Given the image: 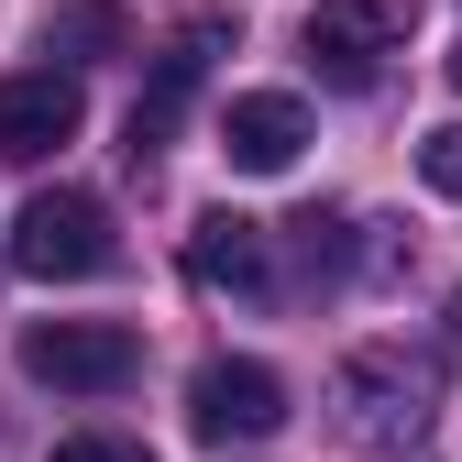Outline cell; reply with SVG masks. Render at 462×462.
<instances>
[{"label":"cell","instance_id":"277c9868","mask_svg":"<svg viewBox=\"0 0 462 462\" xmlns=\"http://www.w3.org/2000/svg\"><path fill=\"white\" fill-rule=\"evenodd\" d=\"M231 44V23L220 12H188L177 33H165V55H154V88L133 99V122H122V154L133 165H154L165 143H177V122H188V99H199V78H209V55Z\"/></svg>","mask_w":462,"mask_h":462},{"label":"cell","instance_id":"4fadbf2b","mask_svg":"<svg viewBox=\"0 0 462 462\" xmlns=\"http://www.w3.org/2000/svg\"><path fill=\"white\" fill-rule=\"evenodd\" d=\"M451 88H462V44H451Z\"/></svg>","mask_w":462,"mask_h":462},{"label":"cell","instance_id":"8fae6325","mask_svg":"<svg viewBox=\"0 0 462 462\" xmlns=\"http://www.w3.org/2000/svg\"><path fill=\"white\" fill-rule=\"evenodd\" d=\"M419 177H430L440 199H462V122H440V133L419 143Z\"/></svg>","mask_w":462,"mask_h":462},{"label":"cell","instance_id":"5b68a950","mask_svg":"<svg viewBox=\"0 0 462 462\" xmlns=\"http://www.w3.org/2000/svg\"><path fill=\"white\" fill-rule=\"evenodd\" d=\"M419 33V0H319L309 12V67L330 88H374V67Z\"/></svg>","mask_w":462,"mask_h":462},{"label":"cell","instance_id":"7a4b0ae2","mask_svg":"<svg viewBox=\"0 0 462 462\" xmlns=\"http://www.w3.org/2000/svg\"><path fill=\"white\" fill-rule=\"evenodd\" d=\"M23 374L55 396H122L143 374V341L122 319H33L23 330Z\"/></svg>","mask_w":462,"mask_h":462},{"label":"cell","instance_id":"6da1fadb","mask_svg":"<svg viewBox=\"0 0 462 462\" xmlns=\"http://www.w3.org/2000/svg\"><path fill=\"white\" fill-rule=\"evenodd\" d=\"M330 408H341V440L353 451H419L430 419H440V353H419V341H364V353L341 364Z\"/></svg>","mask_w":462,"mask_h":462},{"label":"cell","instance_id":"7c38bea8","mask_svg":"<svg viewBox=\"0 0 462 462\" xmlns=\"http://www.w3.org/2000/svg\"><path fill=\"white\" fill-rule=\"evenodd\" d=\"M55 462H154V451L122 440V430H78V440H55Z\"/></svg>","mask_w":462,"mask_h":462},{"label":"cell","instance_id":"8992f818","mask_svg":"<svg viewBox=\"0 0 462 462\" xmlns=\"http://www.w3.org/2000/svg\"><path fill=\"white\" fill-rule=\"evenodd\" d=\"M188 430H199V440H264V430H286L275 364H243V353L199 364V374H188Z\"/></svg>","mask_w":462,"mask_h":462},{"label":"cell","instance_id":"30bf717a","mask_svg":"<svg viewBox=\"0 0 462 462\" xmlns=\"http://www.w3.org/2000/svg\"><path fill=\"white\" fill-rule=\"evenodd\" d=\"M133 44V12L122 0H67V12L44 23V55H67V67H99V55Z\"/></svg>","mask_w":462,"mask_h":462},{"label":"cell","instance_id":"3957f363","mask_svg":"<svg viewBox=\"0 0 462 462\" xmlns=\"http://www.w3.org/2000/svg\"><path fill=\"white\" fill-rule=\"evenodd\" d=\"M110 254V209L88 199V188H33L23 199V220H12V264L23 275H44V286H67V275H99Z\"/></svg>","mask_w":462,"mask_h":462},{"label":"cell","instance_id":"9c48e42d","mask_svg":"<svg viewBox=\"0 0 462 462\" xmlns=\"http://www.w3.org/2000/svg\"><path fill=\"white\" fill-rule=\"evenodd\" d=\"M298 143H309V110L286 99V88H243V99L220 110V154L243 165V177H286Z\"/></svg>","mask_w":462,"mask_h":462},{"label":"cell","instance_id":"ba28073f","mask_svg":"<svg viewBox=\"0 0 462 462\" xmlns=\"http://www.w3.org/2000/svg\"><path fill=\"white\" fill-rule=\"evenodd\" d=\"M188 275L209 286V298H275V231L243 220V209H209L188 231Z\"/></svg>","mask_w":462,"mask_h":462},{"label":"cell","instance_id":"52a82bcc","mask_svg":"<svg viewBox=\"0 0 462 462\" xmlns=\"http://www.w3.org/2000/svg\"><path fill=\"white\" fill-rule=\"evenodd\" d=\"M78 122H88V99H78L67 67H23V78H0V154H12V165H44L55 143H78Z\"/></svg>","mask_w":462,"mask_h":462}]
</instances>
